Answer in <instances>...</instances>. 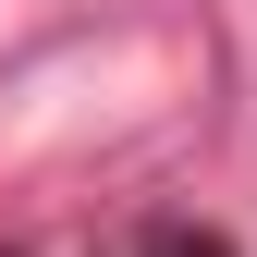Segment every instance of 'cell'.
<instances>
[{"label": "cell", "mask_w": 257, "mask_h": 257, "mask_svg": "<svg viewBox=\"0 0 257 257\" xmlns=\"http://www.w3.org/2000/svg\"><path fill=\"white\" fill-rule=\"evenodd\" d=\"M135 257H233V233H208V220H147Z\"/></svg>", "instance_id": "6da1fadb"}]
</instances>
